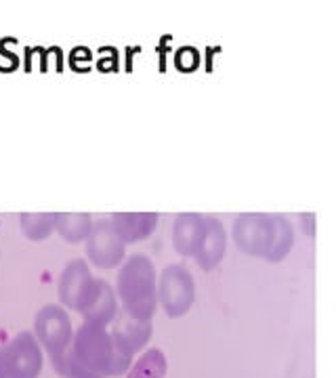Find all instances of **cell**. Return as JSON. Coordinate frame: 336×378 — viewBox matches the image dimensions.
Masks as SVG:
<instances>
[{"label":"cell","instance_id":"10","mask_svg":"<svg viewBox=\"0 0 336 378\" xmlns=\"http://www.w3.org/2000/svg\"><path fill=\"white\" fill-rule=\"evenodd\" d=\"M118 309H120L118 307V296H116L114 286L105 280L97 278L93 290H90L88 298L78 311V315L86 323H95V326L107 328V326L114 321L116 313H118Z\"/></svg>","mask_w":336,"mask_h":378},{"label":"cell","instance_id":"5","mask_svg":"<svg viewBox=\"0 0 336 378\" xmlns=\"http://www.w3.org/2000/svg\"><path fill=\"white\" fill-rule=\"evenodd\" d=\"M44 353L32 332H19L0 345V378H38Z\"/></svg>","mask_w":336,"mask_h":378},{"label":"cell","instance_id":"4","mask_svg":"<svg viewBox=\"0 0 336 378\" xmlns=\"http://www.w3.org/2000/svg\"><path fill=\"white\" fill-rule=\"evenodd\" d=\"M32 334L36 336L42 353L48 355L53 368L59 366L74 338V328L68 309H63L61 305H44L34 317Z\"/></svg>","mask_w":336,"mask_h":378},{"label":"cell","instance_id":"9","mask_svg":"<svg viewBox=\"0 0 336 378\" xmlns=\"http://www.w3.org/2000/svg\"><path fill=\"white\" fill-rule=\"evenodd\" d=\"M95 276L90 273L88 263L82 258H72L70 263L63 267L59 284H57V294L63 309H70L78 313L84 301L88 298L90 290L95 286Z\"/></svg>","mask_w":336,"mask_h":378},{"label":"cell","instance_id":"2","mask_svg":"<svg viewBox=\"0 0 336 378\" xmlns=\"http://www.w3.org/2000/svg\"><path fill=\"white\" fill-rule=\"evenodd\" d=\"M55 372L61 378H114L124 376L118 366L107 328L86 323L74 332L70 349Z\"/></svg>","mask_w":336,"mask_h":378},{"label":"cell","instance_id":"6","mask_svg":"<svg viewBox=\"0 0 336 378\" xmlns=\"http://www.w3.org/2000/svg\"><path fill=\"white\" fill-rule=\"evenodd\" d=\"M156 296L166 317L179 319L187 315L196 301V282L191 271L183 265L164 267L156 280Z\"/></svg>","mask_w":336,"mask_h":378},{"label":"cell","instance_id":"8","mask_svg":"<svg viewBox=\"0 0 336 378\" xmlns=\"http://www.w3.org/2000/svg\"><path fill=\"white\" fill-rule=\"evenodd\" d=\"M84 252L90 265L107 271L122 265V260L126 258V244L116 233L109 219H103L93 223V229L84 240Z\"/></svg>","mask_w":336,"mask_h":378},{"label":"cell","instance_id":"11","mask_svg":"<svg viewBox=\"0 0 336 378\" xmlns=\"http://www.w3.org/2000/svg\"><path fill=\"white\" fill-rule=\"evenodd\" d=\"M227 250V233L223 223L212 214L204 217V236L196 252V263L202 271H212L221 265Z\"/></svg>","mask_w":336,"mask_h":378},{"label":"cell","instance_id":"1","mask_svg":"<svg viewBox=\"0 0 336 378\" xmlns=\"http://www.w3.org/2000/svg\"><path fill=\"white\" fill-rule=\"evenodd\" d=\"M231 240L244 254L279 263L294 246V229L279 212H242L234 219Z\"/></svg>","mask_w":336,"mask_h":378},{"label":"cell","instance_id":"14","mask_svg":"<svg viewBox=\"0 0 336 378\" xmlns=\"http://www.w3.org/2000/svg\"><path fill=\"white\" fill-rule=\"evenodd\" d=\"M93 217L88 212H57L55 231L70 244H80L93 229Z\"/></svg>","mask_w":336,"mask_h":378},{"label":"cell","instance_id":"16","mask_svg":"<svg viewBox=\"0 0 336 378\" xmlns=\"http://www.w3.org/2000/svg\"><path fill=\"white\" fill-rule=\"evenodd\" d=\"M21 231L28 240L40 242L46 240L55 231L57 225V212H25L19 217Z\"/></svg>","mask_w":336,"mask_h":378},{"label":"cell","instance_id":"12","mask_svg":"<svg viewBox=\"0 0 336 378\" xmlns=\"http://www.w3.org/2000/svg\"><path fill=\"white\" fill-rule=\"evenodd\" d=\"M204 236V214L200 212H181L175 217L171 227V242L177 254L193 258Z\"/></svg>","mask_w":336,"mask_h":378},{"label":"cell","instance_id":"7","mask_svg":"<svg viewBox=\"0 0 336 378\" xmlns=\"http://www.w3.org/2000/svg\"><path fill=\"white\" fill-rule=\"evenodd\" d=\"M109 326L111 328L107 332H109L111 345L116 351V359H118L120 370L126 374L128 368L133 366L135 355L141 353L151 341V334H153L151 321L137 319L133 315H128L126 311L118 309V313H116Z\"/></svg>","mask_w":336,"mask_h":378},{"label":"cell","instance_id":"3","mask_svg":"<svg viewBox=\"0 0 336 378\" xmlns=\"http://www.w3.org/2000/svg\"><path fill=\"white\" fill-rule=\"evenodd\" d=\"M156 280V267L147 254L135 252L126 256L120 265L114 288L120 301V309L137 319L151 321L158 311Z\"/></svg>","mask_w":336,"mask_h":378},{"label":"cell","instance_id":"13","mask_svg":"<svg viewBox=\"0 0 336 378\" xmlns=\"http://www.w3.org/2000/svg\"><path fill=\"white\" fill-rule=\"evenodd\" d=\"M158 219V212H114L109 217V223L128 246L147 240L156 231Z\"/></svg>","mask_w":336,"mask_h":378},{"label":"cell","instance_id":"15","mask_svg":"<svg viewBox=\"0 0 336 378\" xmlns=\"http://www.w3.org/2000/svg\"><path fill=\"white\" fill-rule=\"evenodd\" d=\"M166 372H168L166 355L160 349L153 347L147 349L137 361H133V366L126 372V378H166Z\"/></svg>","mask_w":336,"mask_h":378}]
</instances>
